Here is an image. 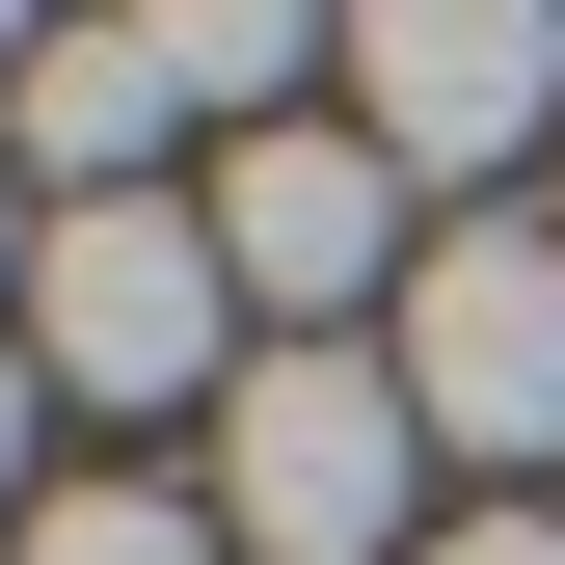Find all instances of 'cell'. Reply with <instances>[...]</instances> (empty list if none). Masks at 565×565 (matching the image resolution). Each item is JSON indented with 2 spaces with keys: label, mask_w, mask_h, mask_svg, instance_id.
<instances>
[{
  "label": "cell",
  "mask_w": 565,
  "mask_h": 565,
  "mask_svg": "<svg viewBox=\"0 0 565 565\" xmlns=\"http://www.w3.org/2000/svg\"><path fill=\"white\" fill-rule=\"evenodd\" d=\"M28 377L54 404H243V269H216V216H162V189L54 216L28 243Z\"/></svg>",
  "instance_id": "obj_1"
},
{
  "label": "cell",
  "mask_w": 565,
  "mask_h": 565,
  "mask_svg": "<svg viewBox=\"0 0 565 565\" xmlns=\"http://www.w3.org/2000/svg\"><path fill=\"white\" fill-rule=\"evenodd\" d=\"M216 269H243V323L269 350H377L404 323V269H431V243H404V162H377V135H243V162H216Z\"/></svg>",
  "instance_id": "obj_3"
},
{
  "label": "cell",
  "mask_w": 565,
  "mask_h": 565,
  "mask_svg": "<svg viewBox=\"0 0 565 565\" xmlns=\"http://www.w3.org/2000/svg\"><path fill=\"white\" fill-rule=\"evenodd\" d=\"M404 404H431V458H565V243L539 216H431L404 269Z\"/></svg>",
  "instance_id": "obj_4"
},
{
  "label": "cell",
  "mask_w": 565,
  "mask_h": 565,
  "mask_svg": "<svg viewBox=\"0 0 565 565\" xmlns=\"http://www.w3.org/2000/svg\"><path fill=\"white\" fill-rule=\"evenodd\" d=\"M0 565H243V539H216V484H54Z\"/></svg>",
  "instance_id": "obj_6"
},
{
  "label": "cell",
  "mask_w": 565,
  "mask_h": 565,
  "mask_svg": "<svg viewBox=\"0 0 565 565\" xmlns=\"http://www.w3.org/2000/svg\"><path fill=\"white\" fill-rule=\"evenodd\" d=\"M350 135H377L404 189H512L565 135V28L539 0H377V28H350Z\"/></svg>",
  "instance_id": "obj_5"
},
{
  "label": "cell",
  "mask_w": 565,
  "mask_h": 565,
  "mask_svg": "<svg viewBox=\"0 0 565 565\" xmlns=\"http://www.w3.org/2000/svg\"><path fill=\"white\" fill-rule=\"evenodd\" d=\"M28 404H54V377H28V323H0V539L54 512V484H28Z\"/></svg>",
  "instance_id": "obj_7"
},
{
  "label": "cell",
  "mask_w": 565,
  "mask_h": 565,
  "mask_svg": "<svg viewBox=\"0 0 565 565\" xmlns=\"http://www.w3.org/2000/svg\"><path fill=\"white\" fill-rule=\"evenodd\" d=\"M404 458H431L404 350H243V404H216V539H243V565H377V539H404Z\"/></svg>",
  "instance_id": "obj_2"
},
{
  "label": "cell",
  "mask_w": 565,
  "mask_h": 565,
  "mask_svg": "<svg viewBox=\"0 0 565 565\" xmlns=\"http://www.w3.org/2000/svg\"><path fill=\"white\" fill-rule=\"evenodd\" d=\"M431 565H565V512H539V484H512V512H458Z\"/></svg>",
  "instance_id": "obj_8"
}]
</instances>
